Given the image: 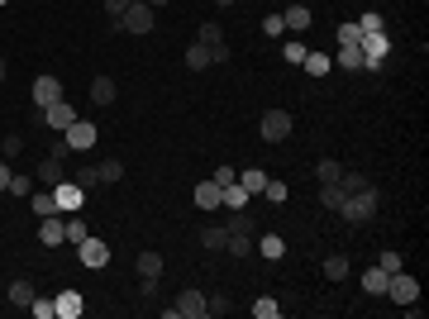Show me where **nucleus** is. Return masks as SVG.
I'll use <instances>...</instances> for the list:
<instances>
[{
	"label": "nucleus",
	"instance_id": "1",
	"mask_svg": "<svg viewBox=\"0 0 429 319\" xmlns=\"http://www.w3.org/2000/svg\"><path fill=\"white\" fill-rule=\"evenodd\" d=\"M339 214H344L349 224H372V219H377V186H372V191H353V195H344Z\"/></svg>",
	"mask_w": 429,
	"mask_h": 319
},
{
	"label": "nucleus",
	"instance_id": "2",
	"mask_svg": "<svg viewBox=\"0 0 429 319\" xmlns=\"http://www.w3.org/2000/svg\"><path fill=\"white\" fill-rule=\"evenodd\" d=\"M386 300H391V305H415V300H420V281H415L405 267L391 272V276H386Z\"/></svg>",
	"mask_w": 429,
	"mask_h": 319
},
{
	"label": "nucleus",
	"instance_id": "3",
	"mask_svg": "<svg viewBox=\"0 0 429 319\" xmlns=\"http://www.w3.org/2000/svg\"><path fill=\"white\" fill-rule=\"evenodd\" d=\"M358 53H363V72H381V57L391 53V43H386V34L377 29V34H363V38H358Z\"/></svg>",
	"mask_w": 429,
	"mask_h": 319
},
{
	"label": "nucleus",
	"instance_id": "4",
	"mask_svg": "<svg viewBox=\"0 0 429 319\" xmlns=\"http://www.w3.org/2000/svg\"><path fill=\"white\" fill-rule=\"evenodd\" d=\"M115 24L124 29V34H148V29H153V5H148V0H129V10H124Z\"/></svg>",
	"mask_w": 429,
	"mask_h": 319
},
{
	"label": "nucleus",
	"instance_id": "5",
	"mask_svg": "<svg viewBox=\"0 0 429 319\" xmlns=\"http://www.w3.org/2000/svg\"><path fill=\"white\" fill-rule=\"evenodd\" d=\"M62 143H67L72 153H86V148H96V124H91V119H72V124L62 129Z\"/></svg>",
	"mask_w": 429,
	"mask_h": 319
},
{
	"label": "nucleus",
	"instance_id": "6",
	"mask_svg": "<svg viewBox=\"0 0 429 319\" xmlns=\"http://www.w3.org/2000/svg\"><path fill=\"white\" fill-rule=\"evenodd\" d=\"M77 258H81V267H91V272H101V267L110 262V243L91 234V239H86V243H77Z\"/></svg>",
	"mask_w": 429,
	"mask_h": 319
},
{
	"label": "nucleus",
	"instance_id": "7",
	"mask_svg": "<svg viewBox=\"0 0 429 319\" xmlns=\"http://www.w3.org/2000/svg\"><path fill=\"white\" fill-rule=\"evenodd\" d=\"M258 129H263L268 143H282V138H291V114H286V110H268Z\"/></svg>",
	"mask_w": 429,
	"mask_h": 319
},
{
	"label": "nucleus",
	"instance_id": "8",
	"mask_svg": "<svg viewBox=\"0 0 429 319\" xmlns=\"http://www.w3.org/2000/svg\"><path fill=\"white\" fill-rule=\"evenodd\" d=\"M172 310H177V319H205V295L196 291V286H187V291L177 295Z\"/></svg>",
	"mask_w": 429,
	"mask_h": 319
},
{
	"label": "nucleus",
	"instance_id": "9",
	"mask_svg": "<svg viewBox=\"0 0 429 319\" xmlns=\"http://www.w3.org/2000/svg\"><path fill=\"white\" fill-rule=\"evenodd\" d=\"M53 195H57V210H67V214H77V210H81V200H86V191H81L77 181H67V177H62V181L53 186Z\"/></svg>",
	"mask_w": 429,
	"mask_h": 319
},
{
	"label": "nucleus",
	"instance_id": "10",
	"mask_svg": "<svg viewBox=\"0 0 429 319\" xmlns=\"http://www.w3.org/2000/svg\"><path fill=\"white\" fill-rule=\"evenodd\" d=\"M53 101H62V81L57 77H34V105L48 110Z\"/></svg>",
	"mask_w": 429,
	"mask_h": 319
},
{
	"label": "nucleus",
	"instance_id": "11",
	"mask_svg": "<svg viewBox=\"0 0 429 319\" xmlns=\"http://www.w3.org/2000/svg\"><path fill=\"white\" fill-rule=\"evenodd\" d=\"M38 243H43V248H57V243H67V224H62L57 214H43V219H38Z\"/></svg>",
	"mask_w": 429,
	"mask_h": 319
},
{
	"label": "nucleus",
	"instance_id": "12",
	"mask_svg": "<svg viewBox=\"0 0 429 319\" xmlns=\"http://www.w3.org/2000/svg\"><path fill=\"white\" fill-rule=\"evenodd\" d=\"M38 114H43V119H48V129H57V133H62L67 124H72V119H77V110L67 105V101H53V105L38 110Z\"/></svg>",
	"mask_w": 429,
	"mask_h": 319
},
{
	"label": "nucleus",
	"instance_id": "13",
	"mask_svg": "<svg viewBox=\"0 0 429 319\" xmlns=\"http://www.w3.org/2000/svg\"><path fill=\"white\" fill-rule=\"evenodd\" d=\"M62 177H67V158H57V153H48V158L38 162V181H43V186H57Z\"/></svg>",
	"mask_w": 429,
	"mask_h": 319
},
{
	"label": "nucleus",
	"instance_id": "14",
	"mask_svg": "<svg viewBox=\"0 0 429 319\" xmlns=\"http://www.w3.org/2000/svg\"><path fill=\"white\" fill-rule=\"evenodd\" d=\"M53 305H57V319H81V310H86V300H81L77 291L53 295Z\"/></svg>",
	"mask_w": 429,
	"mask_h": 319
},
{
	"label": "nucleus",
	"instance_id": "15",
	"mask_svg": "<svg viewBox=\"0 0 429 319\" xmlns=\"http://www.w3.org/2000/svg\"><path fill=\"white\" fill-rule=\"evenodd\" d=\"M219 205H229V210H248V191H243L239 181L219 186Z\"/></svg>",
	"mask_w": 429,
	"mask_h": 319
},
{
	"label": "nucleus",
	"instance_id": "16",
	"mask_svg": "<svg viewBox=\"0 0 429 319\" xmlns=\"http://www.w3.org/2000/svg\"><path fill=\"white\" fill-rule=\"evenodd\" d=\"M196 210H219V181H201L196 186Z\"/></svg>",
	"mask_w": 429,
	"mask_h": 319
},
{
	"label": "nucleus",
	"instance_id": "17",
	"mask_svg": "<svg viewBox=\"0 0 429 319\" xmlns=\"http://www.w3.org/2000/svg\"><path fill=\"white\" fill-rule=\"evenodd\" d=\"M34 281H24V276H20V281H10V305H20V310H29V305H34Z\"/></svg>",
	"mask_w": 429,
	"mask_h": 319
},
{
	"label": "nucleus",
	"instance_id": "18",
	"mask_svg": "<svg viewBox=\"0 0 429 319\" xmlns=\"http://www.w3.org/2000/svg\"><path fill=\"white\" fill-rule=\"evenodd\" d=\"M115 101V77H96L91 81V105H110Z\"/></svg>",
	"mask_w": 429,
	"mask_h": 319
},
{
	"label": "nucleus",
	"instance_id": "19",
	"mask_svg": "<svg viewBox=\"0 0 429 319\" xmlns=\"http://www.w3.org/2000/svg\"><path fill=\"white\" fill-rule=\"evenodd\" d=\"M386 276H391V272L368 267V272H363V291H368V295H386Z\"/></svg>",
	"mask_w": 429,
	"mask_h": 319
},
{
	"label": "nucleus",
	"instance_id": "20",
	"mask_svg": "<svg viewBox=\"0 0 429 319\" xmlns=\"http://www.w3.org/2000/svg\"><path fill=\"white\" fill-rule=\"evenodd\" d=\"M138 276H143V281H158V276H162V258H158V253H138Z\"/></svg>",
	"mask_w": 429,
	"mask_h": 319
},
{
	"label": "nucleus",
	"instance_id": "21",
	"mask_svg": "<svg viewBox=\"0 0 429 319\" xmlns=\"http://www.w3.org/2000/svg\"><path fill=\"white\" fill-rule=\"evenodd\" d=\"M253 248H258V253H263L268 262H277V258H286V243L277 239V234H263V239L253 243Z\"/></svg>",
	"mask_w": 429,
	"mask_h": 319
},
{
	"label": "nucleus",
	"instance_id": "22",
	"mask_svg": "<svg viewBox=\"0 0 429 319\" xmlns=\"http://www.w3.org/2000/svg\"><path fill=\"white\" fill-rule=\"evenodd\" d=\"M239 186L248 191V195H263V186H268V172H258V167H248V172H239Z\"/></svg>",
	"mask_w": 429,
	"mask_h": 319
},
{
	"label": "nucleus",
	"instance_id": "23",
	"mask_svg": "<svg viewBox=\"0 0 429 319\" xmlns=\"http://www.w3.org/2000/svg\"><path fill=\"white\" fill-rule=\"evenodd\" d=\"M282 24L286 29H310V10H305V5H286V10H282Z\"/></svg>",
	"mask_w": 429,
	"mask_h": 319
},
{
	"label": "nucleus",
	"instance_id": "24",
	"mask_svg": "<svg viewBox=\"0 0 429 319\" xmlns=\"http://www.w3.org/2000/svg\"><path fill=\"white\" fill-rule=\"evenodd\" d=\"M196 43H205V48H214V43H224V29L214 24V20H205V24L196 29Z\"/></svg>",
	"mask_w": 429,
	"mask_h": 319
},
{
	"label": "nucleus",
	"instance_id": "25",
	"mask_svg": "<svg viewBox=\"0 0 429 319\" xmlns=\"http://www.w3.org/2000/svg\"><path fill=\"white\" fill-rule=\"evenodd\" d=\"M187 67H191V72H201V67H214V62H210V48H205V43H191V48H187Z\"/></svg>",
	"mask_w": 429,
	"mask_h": 319
},
{
	"label": "nucleus",
	"instance_id": "26",
	"mask_svg": "<svg viewBox=\"0 0 429 319\" xmlns=\"http://www.w3.org/2000/svg\"><path fill=\"white\" fill-rule=\"evenodd\" d=\"M320 205H324V210H334V214H339V205H344V186H339V181L320 186Z\"/></svg>",
	"mask_w": 429,
	"mask_h": 319
},
{
	"label": "nucleus",
	"instance_id": "27",
	"mask_svg": "<svg viewBox=\"0 0 429 319\" xmlns=\"http://www.w3.org/2000/svg\"><path fill=\"white\" fill-rule=\"evenodd\" d=\"M62 224H67V243H86V239H91V224H86L81 214H72V219H62Z\"/></svg>",
	"mask_w": 429,
	"mask_h": 319
},
{
	"label": "nucleus",
	"instance_id": "28",
	"mask_svg": "<svg viewBox=\"0 0 429 319\" xmlns=\"http://www.w3.org/2000/svg\"><path fill=\"white\" fill-rule=\"evenodd\" d=\"M324 281H344V276H349V258H324Z\"/></svg>",
	"mask_w": 429,
	"mask_h": 319
},
{
	"label": "nucleus",
	"instance_id": "29",
	"mask_svg": "<svg viewBox=\"0 0 429 319\" xmlns=\"http://www.w3.org/2000/svg\"><path fill=\"white\" fill-rule=\"evenodd\" d=\"M339 186H344V195H353V191H372V181H368L363 172H344V177H339Z\"/></svg>",
	"mask_w": 429,
	"mask_h": 319
},
{
	"label": "nucleus",
	"instance_id": "30",
	"mask_svg": "<svg viewBox=\"0 0 429 319\" xmlns=\"http://www.w3.org/2000/svg\"><path fill=\"white\" fill-rule=\"evenodd\" d=\"M315 177H320V186H329V181H339V177H344V167H339L334 158H324L320 167H315Z\"/></svg>",
	"mask_w": 429,
	"mask_h": 319
},
{
	"label": "nucleus",
	"instance_id": "31",
	"mask_svg": "<svg viewBox=\"0 0 429 319\" xmlns=\"http://www.w3.org/2000/svg\"><path fill=\"white\" fill-rule=\"evenodd\" d=\"M96 172H101V181H119V177H124V162L106 158V162H96Z\"/></svg>",
	"mask_w": 429,
	"mask_h": 319
},
{
	"label": "nucleus",
	"instance_id": "32",
	"mask_svg": "<svg viewBox=\"0 0 429 319\" xmlns=\"http://www.w3.org/2000/svg\"><path fill=\"white\" fill-rule=\"evenodd\" d=\"M34 214H38V219H43V214H57V195L53 191H38V195H34Z\"/></svg>",
	"mask_w": 429,
	"mask_h": 319
},
{
	"label": "nucleus",
	"instance_id": "33",
	"mask_svg": "<svg viewBox=\"0 0 429 319\" xmlns=\"http://www.w3.org/2000/svg\"><path fill=\"white\" fill-rule=\"evenodd\" d=\"M253 315H258V319H277V315H282V305H277L272 295H258V300H253Z\"/></svg>",
	"mask_w": 429,
	"mask_h": 319
},
{
	"label": "nucleus",
	"instance_id": "34",
	"mask_svg": "<svg viewBox=\"0 0 429 319\" xmlns=\"http://www.w3.org/2000/svg\"><path fill=\"white\" fill-rule=\"evenodd\" d=\"M329 67H334V62H329L324 53H305V72H310V77H324Z\"/></svg>",
	"mask_w": 429,
	"mask_h": 319
},
{
	"label": "nucleus",
	"instance_id": "35",
	"mask_svg": "<svg viewBox=\"0 0 429 319\" xmlns=\"http://www.w3.org/2000/svg\"><path fill=\"white\" fill-rule=\"evenodd\" d=\"M339 62H344V67H363V53H358V43H339Z\"/></svg>",
	"mask_w": 429,
	"mask_h": 319
},
{
	"label": "nucleus",
	"instance_id": "36",
	"mask_svg": "<svg viewBox=\"0 0 429 319\" xmlns=\"http://www.w3.org/2000/svg\"><path fill=\"white\" fill-rule=\"evenodd\" d=\"M224 239H229V229H214V224H210V229H201V243H205L210 253H214V248H224Z\"/></svg>",
	"mask_w": 429,
	"mask_h": 319
},
{
	"label": "nucleus",
	"instance_id": "37",
	"mask_svg": "<svg viewBox=\"0 0 429 319\" xmlns=\"http://www.w3.org/2000/svg\"><path fill=\"white\" fill-rule=\"evenodd\" d=\"M29 315H34V319H53V315H57V305H53V300H43V295H34Z\"/></svg>",
	"mask_w": 429,
	"mask_h": 319
},
{
	"label": "nucleus",
	"instance_id": "38",
	"mask_svg": "<svg viewBox=\"0 0 429 319\" xmlns=\"http://www.w3.org/2000/svg\"><path fill=\"white\" fill-rule=\"evenodd\" d=\"M205 315H229V295H205Z\"/></svg>",
	"mask_w": 429,
	"mask_h": 319
},
{
	"label": "nucleus",
	"instance_id": "39",
	"mask_svg": "<svg viewBox=\"0 0 429 319\" xmlns=\"http://www.w3.org/2000/svg\"><path fill=\"white\" fill-rule=\"evenodd\" d=\"M77 186H81V191L101 186V172H96V167H81V172H77Z\"/></svg>",
	"mask_w": 429,
	"mask_h": 319
},
{
	"label": "nucleus",
	"instance_id": "40",
	"mask_svg": "<svg viewBox=\"0 0 429 319\" xmlns=\"http://www.w3.org/2000/svg\"><path fill=\"white\" fill-rule=\"evenodd\" d=\"M10 195H34V177H10Z\"/></svg>",
	"mask_w": 429,
	"mask_h": 319
},
{
	"label": "nucleus",
	"instance_id": "41",
	"mask_svg": "<svg viewBox=\"0 0 429 319\" xmlns=\"http://www.w3.org/2000/svg\"><path fill=\"white\" fill-rule=\"evenodd\" d=\"M263 195H268L272 205H282V200H286V181H268V186H263Z\"/></svg>",
	"mask_w": 429,
	"mask_h": 319
},
{
	"label": "nucleus",
	"instance_id": "42",
	"mask_svg": "<svg viewBox=\"0 0 429 319\" xmlns=\"http://www.w3.org/2000/svg\"><path fill=\"white\" fill-rule=\"evenodd\" d=\"M353 24L363 29V34H377V29H381V15H377V10H368V15H363V20H353Z\"/></svg>",
	"mask_w": 429,
	"mask_h": 319
},
{
	"label": "nucleus",
	"instance_id": "43",
	"mask_svg": "<svg viewBox=\"0 0 429 319\" xmlns=\"http://www.w3.org/2000/svg\"><path fill=\"white\" fill-rule=\"evenodd\" d=\"M282 57H286V62H296V67H300V62H305V43H286V48H282Z\"/></svg>",
	"mask_w": 429,
	"mask_h": 319
},
{
	"label": "nucleus",
	"instance_id": "44",
	"mask_svg": "<svg viewBox=\"0 0 429 319\" xmlns=\"http://www.w3.org/2000/svg\"><path fill=\"white\" fill-rule=\"evenodd\" d=\"M377 267H381V272H401V253H381V258H377Z\"/></svg>",
	"mask_w": 429,
	"mask_h": 319
},
{
	"label": "nucleus",
	"instance_id": "45",
	"mask_svg": "<svg viewBox=\"0 0 429 319\" xmlns=\"http://www.w3.org/2000/svg\"><path fill=\"white\" fill-rule=\"evenodd\" d=\"M20 153H24V138H20V133H10V138H5V153H0V158H20Z\"/></svg>",
	"mask_w": 429,
	"mask_h": 319
},
{
	"label": "nucleus",
	"instance_id": "46",
	"mask_svg": "<svg viewBox=\"0 0 429 319\" xmlns=\"http://www.w3.org/2000/svg\"><path fill=\"white\" fill-rule=\"evenodd\" d=\"M334 38H339V43H358V38H363V29H358V24H339Z\"/></svg>",
	"mask_w": 429,
	"mask_h": 319
},
{
	"label": "nucleus",
	"instance_id": "47",
	"mask_svg": "<svg viewBox=\"0 0 429 319\" xmlns=\"http://www.w3.org/2000/svg\"><path fill=\"white\" fill-rule=\"evenodd\" d=\"M210 181H219V186H229V181H239V172H234V167L224 162V167H214V177H210Z\"/></svg>",
	"mask_w": 429,
	"mask_h": 319
},
{
	"label": "nucleus",
	"instance_id": "48",
	"mask_svg": "<svg viewBox=\"0 0 429 319\" xmlns=\"http://www.w3.org/2000/svg\"><path fill=\"white\" fill-rule=\"evenodd\" d=\"M263 34H268V38H277V34H286V24H282V15H268V20H263Z\"/></svg>",
	"mask_w": 429,
	"mask_h": 319
},
{
	"label": "nucleus",
	"instance_id": "49",
	"mask_svg": "<svg viewBox=\"0 0 429 319\" xmlns=\"http://www.w3.org/2000/svg\"><path fill=\"white\" fill-rule=\"evenodd\" d=\"M124 10H129V0H106V15H110V20H119Z\"/></svg>",
	"mask_w": 429,
	"mask_h": 319
},
{
	"label": "nucleus",
	"instance_id": "50",
	"mask_svg": "<svg viewBox=\"0 0 429 319\" xmlns=\"http://www.w3.org/2000/svg\"><path fill=\"white\" fill-rule=\"evenodd\" d=\"M10 177H15V172H10V167L0 162V191H10Z\"/></svg>",
	"mask_w": 429,
	"mask_h": 319
},
{
	"label": "nucleus",
	"instance_id": "51",
	"mask_svg": "<svg viewBox=\"0 0 429 319\" xmlns=\"http://www.w3.org/2000/svg\"><path fill=\"white\" fill-rule=\"evenodd\" d=\"M210 5H234V0H210Z\"/></svg>",
	"mask_w": 429,
	"mask_h": 319
},
{
	"label": "nucleus",
	"instance_id": "52",
	"mask_svg": "<svg viewBox=\"0 0 429 319\" xmlns=\"http://www.w3.org/2000/svg\"><path fill=\"white\" fill-rule=\"evenodd\" d=\"M0 81H5V57H0Z\"/></svg>",
	"mask_w": 429,
	"mask_h": 319
},
{
	"label": "nucleus",
	"instance_id": "53",
	"mask_svg": "<svg viewBox=\"0 0 429 319\" xmlns=\"http://www.w3.org/2000/svg\"><path fill=\"white\" fill-rule=\"evenodd\" d=\"M148 5H153V10H158V5H167V0H148Z\"/></svg>",
	"mask_w": 429,
	"mask_h": 319
}]
</instances>
